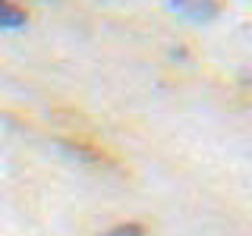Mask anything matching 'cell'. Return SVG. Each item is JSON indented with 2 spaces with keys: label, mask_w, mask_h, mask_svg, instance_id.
<instances>
[{
  "label": "cell",
  "mask_w": 252,
  "mask_h": 236,
  "mask_svg": "<svg viewBox=\"0 0 252 236\" xmlns=\"http://www.w3.org/2000/svg\"><path fill=\"white\" fill-rule=\"evenodd\" d=\"M26 22H29V13L22 10V6H16V3H3V0H0V29L13 31V29H22Z\"/></svg>",
  "instance_id": "1"
},
{
  "label": "cell",
  "mask_w": 252,
  "mask_h": 236,
  "mask_svg": "<svg viewBox=\"0 0 252 236\" xmlns=\"http://www.w3.org/2000/svg\"><path fill=\"white\" fill-rule=\"evenodd\" d=\"M173 10L177 13H186V16H192V19H208V16H215L218 6L215 3H173Z\"/></svg>",
  "instance_id": "2"
},
{
  "label": "cell",
  "mask_w": 252,
  "mask_h": 236,
  "mask_svg": "<svg viewBox=\"0 0 252 236\" xmlns=\"http://www.w3.org/2000/svg\"><path fill=\"white\" fill-rule=\"evenodd\" d=\"M110 236H142V230H139L136 224H129V227H117Z\"/></svg>",
  "instance_id": "3"
}]
</instances>
